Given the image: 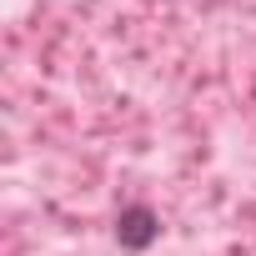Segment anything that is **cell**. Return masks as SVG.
Returning <instances> with one entry per match:
<instances>
[{
    "label": "cell",
    "mask_w": 256,
    "mask_h": 256,
    "mask_svg": "<svg viewBox=\"0 0 256 256\" xmlns=\"http://www.w3.org/2000/svg\"><path fill=\"white\" fill-rule=\"evenodd\" d=\"M156 236H161V216H156L151 206H126V211L116 216V241H120L126 251H146Z\"/></svg>",
    "instance_id": "cell-1"
}]
</instances>
